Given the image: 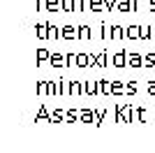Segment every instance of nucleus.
<instances>
[]
</instances>
